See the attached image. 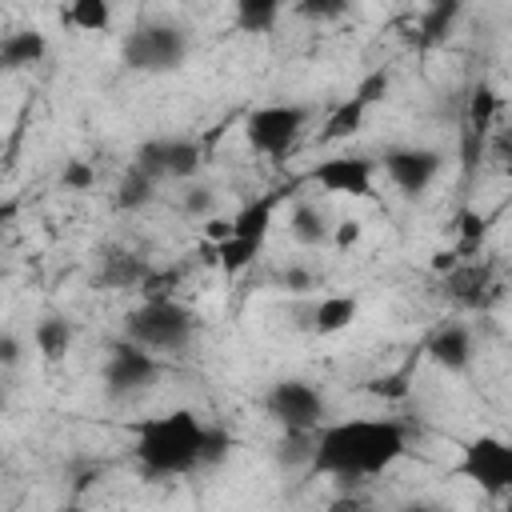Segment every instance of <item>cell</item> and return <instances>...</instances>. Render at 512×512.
<instances>
[{
    "label": "cell",
    "instance_id": "obj_1",
    "mask_svg": "<svg viewBox=\"0 0 512 512\" xmlns=\"http://www.w3.org/2000/svg\"><path fill=\"white\" fill-rule=\"evenodd\" d=\"M408 452V428L400 420H336L316 432L312 476L368 480L392 468Z\"/></svg>",
    "mask_w": 512,
    "mask_h": 512
},
{
    "label": "cell",
    "instance_id": "obj_2",
    "mask_svg": "<svg viewBox=\"0 0 512 512\" xmlns=\"http://www.w3.org/2000/svg\"><path fill=\"white\" fill-rule=\"evenodd\" d=\"M136 444H132V456H136V468L144 476H184V472H200V452H204V436H208V424L188 412V408H176L168 416H152V420H140L136 428Z\"/></svg>",
    "mask_w": 512,
    "mask_h": 512
},
{
    "label": "cell",
    "instance_id": "obj_3",
    "mask_svg": "<svg viewBox=\"0 0 512 512\" xmlns=\"http://www.w3.org/2000/svg\"><path fill=\"white\" fill-rule=\"evenodd\" d=\"M128 340L148 348V352H180L196 336V312L184 308L180 300H144L128 324Z\"/></svg>",
    "mask_w": 512,
    "mask_h": 512
},
{
    "label": "cell",
    "instance_id": "obj_4",
    "mask_svg": "<svg viewBox=\"0 0 512 512\" xmlns=\"http://www.w3.org/2000/svg\"><path fill=\"white\" fill-rule=\"evenodd\" d=\"M184 56H188V36H184V28L164 24V20L136 24V28L124 36V48H120L124 68L144 72V76L176 72V68L184 64Z\"/></svg>",
    "mask_w": 512,
    "mask_h": 512
},
{
    "label": "cell",
    "instance_id": "obj_5",
    "mask_svg": "<svg viewBox=\"0 0 512 512\" xmlns=\"http://www.w3.org/2000/svg\"><path fill=\"white\" fill-rule=\"evenodd\" d=\"M308 120H312V112L304 104H260L244 116V140L252 152L284 160L300 144Z\"/></svg>",
    "mask_w": 512,
    "mask_h": 512
},
{
    "label": "cell",
    "instance_id": "obj_6",
    "mask_svg": "<svg viewBox=\"0 0 512 512\" xmlns=\"http://www.w3.org/2000/svg\"><path fill=\"white\" fill-rule=\"evenodd\" d=\"M264 412L284 428V432H320L328 420V400L316 384L284 376L264 392Z\"/></svg>",
    "mask_w": 512,
    "mask_h": 512
},
{
    "label": "cell",
    "instance_id": "obj_7",
    "mask_svg": "<svg viewBox=\"0 0 512 512\" xmlns=\"http://www.w3.org/2000/svg\"><path fill=\"white\" fill-rule=\"evenodd\" d=\"M456 476L472 480L488 496H512V440L472 436L460 444Z\"/></svg>",
    "mask_w": 512,
    "mask_h": 512
},
{
    "label": "cell",
    "instance_id": "obj_8",
    "mask_svg": "<svg viewBox=\"0 0 512 512\" xmlns=\"http://www.w3.org/2000/svg\"><path fill=\"white\" fill-rule=\"evenodd\" d=\"M160 372H164V364H160L156 352H148V348L124 340V344H116V348L108 352V360H104V392H108V400L140 396V392H148V388L156 384Z\"/></svg>",
    "mask_w": 512,
    "mask_h": 512
},
{
    "label": "cell",
    "instance_id": "obj_9",
    "mask_svg": "<svg viewBox=\"0 0 512 512\" xmlns=\"http://www.w3.org/2000/svg\"><path fill=\"white\" fill-rule=\"evenodd\" d=\"M440 168H444V156H440L436 148H424V144H400V148H388V152H384V176H388L408 200L424 196V192L436 184Z\"/></svg>",
    "mask_w": 512,
    "mask_h": 512
},
{
    "label": "cell",
    "instance_id": "obj_10",
    "mask_svg": "<svg viewBox=\"0 0 512 512\" xmlns=\"http://www.w3.org/2000/svg\"><path fill=\"white\" fill-rule=\"evenodd\" d=\"M312 180L332 196H372V160L368 156H328L312 168Z\"/></svg>",
    "mask_w": 512,
    "mask_h": 512
},
{
    "label": "cell",
    "instance_id": "obj_11",
    "mask_svg": "<svg viewBox=\"0 0 512 512\" xmlns=\"http://www.w3.org/2000/svg\"><path fill=\"white\" fill-rule=\"evenodd\" d=\"M444 288H448V296H452L460 308H488V304H492V296H496L492 268H488V264H476V260L456 264V268L448 272Z\"/></svg>",
    "mask_w": 512,
    "mask_h": 512
},
{
    "label": "cell",
    "instance_id": "obj_12",
    "mask_svg": "<svg viewBox=\"0 0 512 512\" xmlns=\"http://www.w3.org/2000/svg\"><path fill=\"white\" fill-rule=\"evenodd\" d=\"M152 276L148 260L132 248H108L100 256V268H96V284L108 288V292H120V288H144V280Z\"/></svg>",
    "mask_w": 512,
    "mask_h": 512
},
{
    "label": "cell",
    "instance_id": "obj_13",
    "mask_svg": "<svg viewBox=\"0 0 512 512\" xmlns=\"http://www.w3.org/2000/svg\"><path fill=\"white\" fill-rule=\"evenodd\" d=\"M424 352H428V360H432L436 368H444V372H468V364H472V356H476L472 332H468L464 324H444V328H436Z\"/></svg>",
    "mask_w": 512,
    "mask_h": 512
},
{
    "label": "cell",
    "instance_id": "obj_14",
    "mask_svg": "<svg viewBox=\"0 0 512 512\" xmlns=\"http://www.w3.org/2000/svg\"><path fill=\"white\" fill-rule=\"evenodd\" d=\"M44 56H48V40L36 28H16L0 40V68L4 72H24V68L40 64Z\"/></svg>",
    "mask_w": 512,
    "mask_h": 512
},
{
    "label": "cell",
    "instance_id": "obj_15",
    "mask_svg": "<svg viewBox=\"0 0 512 512\" xmlns=\"http://www.w3.org/2000/svg\"><path fill=\"white\" fill-rule=\"evenodd\" d=\"M332 228H336V224H328V216L320 212V204L300 200V204H292V212H288V232H292V240L304 244V248L328 244V240H332Z\"/></svg>",
    "mask_w": 512,
    "mask_h": 512
},
{
    "label": "cell",
    "instance_id": "obj_16",
    "mask_svg": "<svg viewBox=\"0 0 512 512\" xmlns=\"http://www.w3.org/2000/svg\"><path fill=\"white\" fill-rule=\"evenodd\" d=\"M356 312H360V300L336 292V296H324V300L308 312V320H312V332H316V336H336V332H344V328L356 320Z\"/></svg>",
    "mask_w": 512,
    "mask_h": 512
},
{
    "label": "cell",
    "instance_id": "obj_17",
    "mask_svg": "<svg viewBox=\"0 0 512 512\" xmlns=\"http://www.w3.org/2000/svg\"><path fill=\"white\" fill-rule=\"evenodd\" d=\"M456 20H460V4H456V0H436V4H428V8L420 12V24H416V44H420V48L444 44V40L452 36Z\"/></svg>",
    "mask_w": 512,
    "mask_h": 512
},
{
    "label": "cell",
    "instance_id": "obj_18",
    "mask_svg": "<svg viewBox=\"0 0 512 512\" xmlns=\"http://www.w3.org/2000/svg\"><path fill=\"white\" fill-rule=\"evenodd\" d=\"M276 204H280V192H268V196L244 204L232 216V236H244V240H260L264 244V236L272 228V216H276Z\"/></svg>",
    "mask_w": 512,
    "mask_h": 512
},
{
    "label": "cell",
    "instance_id": "obj_19",
    "mask_svg": "<svg viewBox=\"0 0 512 512\" xmlns=\"http://www.w3.org/2000/svg\"><path fill=\"white\" fill-rule=\"evenodd\" d=\"M32 344H36V352H40L48 364L64 360L68 348H72V320H64V316H44V320H36Z\"/></svg>",
    "mask_w": 512,
    "mask_h": 512
},
{
    "label": "cell",
    "instance_id": "obj_20",
    "mask_svg": "<svg viewBox=\"0 0 512 512\" xmlns=\"http://www.w3.org/2000/svg\"><path fill=\"white\" fill-rule=\"evenodd\" d=\"M496 112H500V96H496V88L492 84H476L472 88V96H468V116H464V132L468 136H476V140H484L488 132H492V124H496Z\"/></svg>",
    "mask_w": 512,
    "mask_h": 512
},
{
    "label": "cell",
    "instance_id": "obj_21",
    "mask_svg": "<svg viewBox=\"0 0 512 512\" xmlns=\"http://www.w3.org/2000/svg\"><path fill=\"white\" fill-rule=\"evenodd\" d=\"M364 116H368V108H364L356 96L340 100V104L328 112L320 140H324V144H336V140H348V136H356V132H360V124H364Z\"/></svg>",
    "mask_w": 512,
    "mask_h": 512
},
{
    "label": "cell",
    "instance_id": "obj_22",
    "mask_svg": "<svg viewBox=\"0 0 512 512\" xmlns=\"http://www.w3.org/2000/svg\"><path fill=\"white\" fill-rule=\"evenodd\" d=\"M152 196H156V180L128 164V172L120 176V184H116V196H112V200H116V208H120V212H136V208L152 204Z\"/></svg>",
    "mask_w": 512,
    "mask_h": 512
},
{
    "label": "cell",
    "instance_id": "obj_23",
    "mask_svg": "<svg viewBox=\"0 0 512 512\" xmlns=\"http://www.w3.org/2000/svg\"><path fill=\"white\" fill-rule=\"evenodd\" d=\"M64 24H72L76 32H104L112 24V4L108 0H72L64 12Z\"/></svg>",
    "mask_w": 512,
    "mask_h": 512
},
{
    "label": "cell",
    "instance_id": "obj_24",
    "mask_svg": "<svg viewBox=\"0 0 512 512\" xmlns=\"http://www.w3.org/2000/svg\"><path fill=\"white\" fill-rule=\"evenodd\" d=\"M232 20L240 32H272L280 20V4L276 0H236Z\"/></svg>",
    "mask_w": 512,
    "mask_h": 512
},
{
    "label": "cell",
    "instance_id": "obj_25",
    "mask_svg": "<svg viewBox=\"0 0 512 512\" xmlns=\"http://www.w3.org/2000/svg\"><path fill=\"white\" fill-rule=\"evenodd\" d=\"M312 460H316V432H284L276 440L280 468H312Z\"/></svg>",
    "mask_w": 512,
    "mask_h": 512
},
{
    "label": "cell",
    "instance_id": "obj_26",
    "mask_svg": "<svg viewBox=\"0 0 512 512\" xmlns=\"http://www.w3.org/2000/svg\"><path fill=\"white\" fill-rule=\"evenodd\" d=\"M260 240H244V236H228L216 244V264L224 268V276H240L256 256H260Z\"/></svg>",
    "mask_w": 512,
    "mask_h": 512
},
{
    "label": "cell",
    "instance_id": "obj_27",
    "mask_svg": "<svg viewBox=\"0 0 512 512\" xmlns=\"http://www.w3.org/2000/svg\"><path fill=\"white\" fill-rule=\"evenodd\" d=\"M200 172V144L188 136H168V180H192Z\"/></svg>",
    "mask_w": 512,
    "mask_h": 512
},
{
    "label": "cell",
    "instance_id": "obj_28",
    "mask_svg": "<svg viewBox=\"0 0 512 512\" xmlns=\"http://www.w3.org/2000/svg\"><path fill=\"white\" fill-rule=\"evenodd\" d=\"M132 168H140V172L152 176L156 184L168 180V136H152V140H144V144L136 148V156H132Z\"/></svg>",
    "mask_w": 512,
    "mask_h": 512
},
{
    "label": "cell",
    "instance_id": "obj_29",
    "mask_svg": "<svg viewBox=\"0 0 512 512\" xmlns=\"http://www.w3.org/2000/svg\"><path fill=\"white\" fill-rule=\"evenodd\" d=\"M456 232H460L456 256H468V252H476V248H480V240H484V232H488V220H484L476 208H464V212L456 216Z\"/></svg>",
    "mask_w": 512,
    "mask_h": 512
},
{
    "label": "cell",
    "instance_id": "obj_30",
    "mask_svg": "<svg viewBox=\"0 0 512 512\" xmlns=\"http://www.w3.org/2000/svg\"><path fill=\"white\" fill-rule=\"evenodd\" d=\"M180 212L192 216V220H212L216 216V192L208 184H192L184 196H180Z\"/></svg>",
    "mask_w": 512,
    "mask_h": 512
},
{
    "label": "cell",
    "instance_id": "obj_31",
    "mask_svg": "<svg viewBox=\"0 0 512 512\" xmlns=\"http://www.w3.org/2000/svg\"><path fill=\"white\" fill-rule=\"evenodd\" d=\"M232 452V432L220 428V424H208V436H204V452H200V468H216L224 464Z\"/></svg>",
    "mask_w": 512,
    "mask_h": 512
},
{
    "label": "cell",
    "instance_id": "obj_32",
    "mask_svg": "<svg viewBox=\"0 0 512 512\" xmlns=\"http://www.w3.org/2000/svg\"><path fill=\"white\" fill-rule=\"evenodd\" d=\"M300 20H312V24H328V20H340L348 12V0H300L292 8Z\"/></svg>",
    "mask_w": 512,
    "mask_h": 512
},
{
    "label": "cell",
    "instance_id": "obj_33",
    "mask_svg": "<svg viewBox=\"0 0 512 512\" xmlns=\"http://www.w3.org/2000/svg\"><path fill=\"white\" fill-rule=\"evenodd\" d=\"M60 184H64L68 192H88V188L96 184V168H92L88 160L72 156V160H64V168H60Z\"/></svg>",
    "mask_w": 512,
    "mask_h": 512
},
{
    "label": "cell",
    "instance_id": "obj_34",
    "mask_svg": "<svg viewBox=\"0 0 512 512\" xmlns=\"http://www.w3.org/2000/svg\"><path fill=\"white\" fill-rule=\"evenodd\" d=\"M388 84H392V76H388L384 68H376V72H368V76H364V80L356 84V92H352V96H356V100H360L364 108H372L376 100H384Z\"/></svg>",
    "mask_w": 512,
    "mask_h": 512
},
{
    "label": "cell",
    "instance_id": "obj_35",
    "mask_svg": "<svg viewBox=\"0 0 512 512\" xmlns=\"http://www.w3.org/2000/svg\"><path fill=\"white\" fill-rule=\"evenodd\" d=\"M368 392H376V396H384V400H400V396H408V368L396 372V376H380V380H372Z\"/></svg>",
    "mask_w": 512,
    "mask_h": 512
},
{
    "label": "cell",
    "instance_id": "obj_36",
    "mask_svg": "<svg viewBox=\"0 0 512 512\" xmlns=\"http://www.w3.org/2000/svg\"><path fill=\"white\" fill-rule=\"evenodd\" d=\"M280 284H284L288 292H312V288H316V276H312L308 268L292 264V268H284V272H280Z\"/></svg>",
    "mask_w": 512,
    "mask_h": 512
},
{
    "label": "cell",
    "instance_id": "obj_37",
    "mask_svg": "<svg viewBox=\"0 0 512 512\" xmlns=\"http://www.w3.org/2000/svg\"><path fill=\"white\" fill-rule=\"evenodd\" d=\"M20 356H24L20 336H16V332H4V336H0V364H4V368H16Z\"/></svg>",
    "mask_w": 512,
    "mask_h": 512
},
{
    "label": "cell",
    "instance_id": "obj_38",
    "mask_svg": "<svg viewBox=\"0 0 512 512\" xmlns=\"http://www.w3.org/2000/svg\"><path fill=\"white\" fill-rule=\"evenodd\" d=\"M356 240H360V224H356V220H340V224L332 228V244H336L340 252H348Z\"/></svg>",
    "mask_w": 512,
    "mask_h": 512
},
{
    "label": "cell",
    "instance_id": "obj_39",
    "mask_svg": "<svg viewBox=\"0 0 512 512\" xmlns=\"http://www.w3.org/2000/svg\"><path fill=\"white\" fill-rule=\"evenodd\" d=\"M204 232H208V240H216V244H220V240H228V236H232V220H220V216H212Z\"/></svg>",
    "mask_w": 512,
    "mask_h": 512
},
{
    "label": "cell",
    "instance_id": "obj_40",
    "mask_svg": "<svg viewBox=\"0 0 512 512\" xmlns=\"http://www.w3.org/2000/svg\"><path fill=\"white\" fill-rule=\"evenodd\" d=\"M396 512H444L440 504H432V500H412V504H400Z\"/></svg>",
    "mask_w": 512,
    "mask_h": 512
},
{
    "label": "cell",
    "instance_id": "obj_41",
    "mask_svg": "<svg viewBox=\"0 0 512 512\" xmlns=\"http://www.w3.org/2000/svg\"><path fill=\"white\" fill-rule=\"evenodd\" d=\"M500 168L512 176V136H504V144H500Z\"/></svg>",
    "mask_w": 512,
    "mask_h": 512
},
{
    "label": "cell",
    "instance_id": "obj_42",
    "mask_svg": "<svg viewBox=\"0 0 512 512\" xmlns=\"http://www.w3.org/2000/svg\"><path fill=\"white\" fill-rule=\"evenodd\" d=\"M328 512H368V508H364L360 500H336V504H332Z\"/></svg>",
    "mask_w": 512,
    "mask_h": 512
},
{
    "label": "cell",
    "instance_id": "obj_43",
    "mask_svg": "<svg viewBox=\"0 0 512 512\" xmlns=\"http://www.w3.org/2000/svg\"><path fill=\"white\" fill-rule=\"evenodd\" d=\"M12 216H16V200H4L0 204V224H12Z\"/></svg>",
    "mask_w": 512,
    "mask_h": 512
},
{
    "label": "cell",
    "instance_id": "obj_44",
    "mask_svg": "<svg viewBox=\"0 0 512 512\" xmlns=\"http://www.w3.org/2000/svg\"><path fill=\"white\" fill-rule=\"evenodd\" d=\"M504 512H512V496H508V504H504Z\"/></svg>",
    "mask_w": 512,
    "mask_h": 512
}]
</instances>
